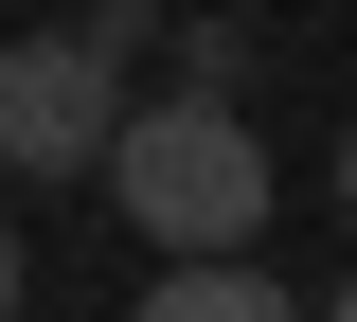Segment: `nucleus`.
Instances as JSON below:
<instances>
[{"mask_svg": "<svg viewBox=\"0 0 357 322\" xmlns=\"http://www.w3.org/2000/svg\"><path fill=\"white\" fill-rule=\"evenodd\" d=\"M107 197H126V233H161V251H250L268 233V143L232 90H161L107 126Z\"/></svg>", "mask_w": 357, "mask_h": 322, "instance_id": "obj_1", "label": "nucleus"}, {"mask_svg": "<svg viewBox=\"0 0 357 322\" xmlns=\"http://www.w3.org/2000/svg\"><path fill=\"white\" fill-rule=\"evenodd\" d=\"M126 54L89 36H0V180H89L107 161V126H126Z\"/></svg>", "mask_w": 357, "mask_h": 322, "instance_id": "obj_2", "label": "nucleus"}, {"mask_svg": "<svg viewBox=\"0 0 357 322\" xmlns=\"http://www.w3.org/2000/svg\"><path fill=\"white\" fill-rule=\"evenodd\" d=\"M143 322H304V305L268 286V251H161V286H143Z\"/></svg>", "mask_w": 357, "mask_h": 322, "instance_id": "obj_3", "label": "nucleus"}, {"mask_svg": "<svg viewBox=\"0 0 357 322\" xmlns=\"http://www.w3.org/2000/svg\"><path fill=\"white\" fill-rule=\"evenodd\" d=\"M72 36H89V54H143V36H161V0H89Z\"/></svg>", "mask_w": 357, "mask_h": 322, "instance_id": "obj_4", "label": "nucleus"}, {"mask_svg": "<svg viewBox=\"0 0 357 322\" xmlns=\"http://www.w3.org/2000/svg\"><path fill=\"white\" fill-rule=\"evenodd\" d=\"M0 322H18V215H0Z\"/></svg>", "mask_w": 357, "mask_h": 322, "instance_id": "obj_5", "label": "nucleus"}, {"mask_svg": "<svg viewBox=\"0 0 357 322\" xmlns=\"http://www.w3.org/2000/svg\"><path fill=\"white\" fill-rule=\"evenodd\" d=\"M304 322H357V269H340V286H321V305H304Z\"/></svg>", "mask_w": 357, "mask_h": 322, "instance_id": "obj_6", "label": "nucleus"}, {"mask_svg": "<svg viewBox=\"0 0 357 322\" xmlns=\"http://www.w3.org/2000/svg\"><path fill=\"white\" fill-rule=\"evenodd\" d=\"M340 215H357V126H340Z\"/></svg>", "mask_w": 357, "mask_h": 322, "instance_id": "obj_7", "label": "nucleus"}]
</instances>
